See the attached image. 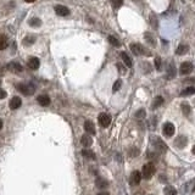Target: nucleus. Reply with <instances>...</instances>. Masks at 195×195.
I'll return each instance as SVG.
<instances>
[{
	"label": "nucleus",
	"mask_w": 195,
	"mask_h": 195,
	"mask_svg": "<svg viewBox=\"0 0 195 195\" xmlns=\"http://www.w3.org/2000/svg\"><path fill=\"white\" fill-rule=\"evenodd\" d=\"M155 173V165L152 162L145 163L143 166V173H141V177H144L145 179H150L151 177Z\"/></svg>",
	"instance_id": "nucleus-1"
},
{
	"label": "nucleus",
	"mask_w": 195,
	"mask_h": 195,
	"mask_svg": "<svg viewBox=\"0 0 195 195\" xmlns=\"http://www.w3.org/2000/svg\"><path fill=\"white\" fill-rule=\"evenodd\" d=\"M17 89H19L22 94H25V95H33L34 92H35V87L32 83H28V84L20 83L19 85H17Z\"/></svg>",
	"instance_id": "nucleus-2"
},
{
	"label": "nucleus",
	"mask_w": 195,
	"mask_h": 195,
	"mask_svg": "<svg viewBox=\"0 0 195 195\" xmlns=\"http://www.w3.org/2000/svg\"><path fill=\"white\" fill-rule=\"evenodd\" d=\"M151 141H152V145L155 146V149L158 151V152H166V150H167V145L163 143L162 141V139H160L158 137H154L152 139H151Z\"/></svg>",
	"instance_id": "nucleus-3"
},
{
	"label": "nucleus",
	"mask_w": 195,
	"mask_h": 195,
	"mask_svg": "<svg viewBox=\"0 0 195 195\" xmlns=\"http://www.w3.org/2000/svg\"><path fill=\"white\" fill-rule=\"evenodd\" d=\"M98 121L100 123V126L106 128V127H109L110 126V123H111V116L109 114H105V112H103V114H100L99 117H98Z\"/></svg>",
	"instance_id": "nucleus-4"
},
{
	"label": "nucleus",
	"mask_w": 195,
	"mask_h": 195,
	"mask_svg": "<svg viewBox=\"0 0 195 195\" xmlns=\"http://www.w3.org/2000/svg\"><path fill=\"white\" fill-rule=\"evenodd\" d=\"M162 133H163V135H166L167 138L172 137V135L174 134V126H173V123H171V122H166V123H165L163 127H162Z\"/></svg>",
	"instance_id": "nucleus-5"
},
{
	"label": "nucleus",
	"mask_w": 195,
	"mask_h": 195,
	"mask_svg": "<svg viewBox=\"0 0 195 195\" xmlns=\"http://www.w3.org/2000/svg\"><path fill=\"white\" fill-rule=\"evenodd\" d=\"M131 50L134 55H137V56H140V55H144L146 50L144 49V46L143 45H140V44H135V43H132L131 44Z\"/></svg>",
	"instance_id": "nucleus-6"
},
{
	"label": "nucleus",
	"mask_w": 195,
	"mask_h": 195,
	"mask_svg": "<svg viewBox=\"0 0 195 195\" xmlns=\"http://www.w3.org/2000/svg\"><path fill=\"white\" fill-rule=\"evenodd\" d=\"M192 71H193V65L190 62H183L181 65V68H179L181 74H189Z\"/></svg>",
	"instance_id": "nucleus-7"
},
{
	"label": "nucleus",
	"mask_w": 195,
	"mask_h": 195,
	"mask_svg": "<svg viewBox=\"0 0 195 195\" xmlns=\"http://www.w3.org/2000/svg\"><path fill=\"white\" fill-rule=\"evenodd\" d=\"M141 181V173L138 172V171H134V172L131 174V184L132 185H138Z\"/></svg>",
	"instance_id": "nucleus-8"
},
{
	"label": "nucleus",
	"mask_w": 195,
	"mask_h": 195,
	"mask_svg": "<svg viewBox=\"0 0 195 195\" xmlns=\"http://www.w3.org/2000/svg\"><path fill=\"white\" fill-rule=\"evenodd\" d=\"M55 12L57 16H67L70 14V10L66 6H62V5H56L55 6Z\"/></svg>",
	"instance_id": "nucleus-9"
},
{
	"label": "nucleus",
	"mask_w": 195,
	"mask_h": 195,
	"mask_svg": "<svg viewBox=\"0 0 195 195\" xmlns=\"http://www.w3.org/2000/svg\"><path fill=\"white\" fill-rule=\"evenodd\" d=\"M21 104H22L21 98H19V96H14L12 99H11V101H10L9 106H10V109H11V110H16V109H19V107H20Z\"/></svg>",
	"instance_id": "nucleus-10"
},
{
	"label": "nucleus",
	"mask_w": 195,
	"mask_h": 195,
	"mask_svg": "<svg viewBox=\"0 0 195 195\" xmlns=\"http://www.w3.org/2000/svg\"><path fill=\"white\" fill-rule=\"evenodd\" d=\"M28 67L31 70H38L39 68V65H40V61L38 57H31L28 60Z\"/></svg>",
	"instance_id": "nucleus-11"
},
{
	"label": "nucleus",
	"mask_w": 195,
	"mask_h": 195,
	"mask_svg": "<svg viewBox=\"0 0 195 195\" xmlns=\"http://www.w3.org/2000/svg\"><path fill=\"white\" fill-rule=\"evenodd\" d=\"M37 101L40 106H49L50 105V98L48 95H45V94H43V95H39L37 98Z\"/></svg>",
	"instance_id": "nucleus-12"
},
{
	"label": "nucleus",
	"mask_w": 195,
	"mask_h": 195,
	"mask_svg": "<svg viewBox=\"0 0 195 195\" xmlns=\"http://www.w3.org/2000/svg\"><path fill=\"white\" fill-rule=\"evenodd\" d=\"M84 129L88 134H95V126H94V123L92 121H85Z\"/></svg>",
	"instance_id": "nucleus-13"
},
{
	"label": "nucleus",
	"mask_w": 195,
	"mask_h": 195,
	"mask_svg": "<svg viewBox=\"0 0 195 195\" xmlns=\"http://www.w3.org/2000/svg\"><path fill=\"white\" fill-rule=\"evenodd\" d=\"M174 145H176L177 147H179V149L184 147V146L187 145V138L184 137V135H179V137L174 140Z\"/></svg>",
	"instance_id": "nucleus-14"
},
{
	"label": "nucleus",
	"mask_w": 195,
	"mask_h": 195,
	"mask_svg": "<svg viewBox=\"0 0 195 195\" xmlns=\"http://www.w3.org/2000/svg\"><path fill=\"white\" fill-rule=\"evenodd\" d=\"M81 143H82V145H83V146L89 147V146L93 144V139H92V137H89L88 134H84L83 137L81 138Z\"/></svg>",
	"instance_id": "nucleus-15"
},
{
	"label": "nucleus",
	"mask_w": 195,
	"mask_h": 195,
	"mask_svg": "<svg viewBox=\"0 0 195 195\" xmlns=\"http://www.w3.org/2000/svg\"><path fill=\"white\" fill-rule=\"evenodd\" d=\"M188 50H189V46L187 44H179L178 48H177V50H176V54L181 55V56L185 55V52H188Z\"/></svg>",
	"instance_id": "nucleus-16"
},
{
	"label": "nucleus",
	"mask_w": 195,
	"mask_h": 195,
	"mask_svg": "<svg viewBox=\"0 0 195 195\" xmlns=\"http://www.w3.org/2000/svg\"><path fill=\"white\" fill-rule=\"evenodd\" d=\"M9 70L11 71V72H15V73H17V72H22V66L20 63H17V62H11L10 65H9Z\"/></svg>",
	"instance_id": "nucleus-17"
},
{
	"label": "nucleus",
	"mask_w": 195,
	"mask_h": 195,
	"mask_svg": "<svg viewBox=\"0 0 195 195\" xmlns=\"http://www.w3.org/2000/svg\"><path fill=\"white\" fill-rule=\"evenodd\" d=\"M121 57H122V60H123V62H125V65L127 67H132L133 66V62L131 60V57H129L126 52H121Z\"/></svg>",
	"instance_id": "nucleus-18"
},
{
	"label": "nucleus",
	"mask_w": 195,
	"mask_h": 195,
	"mask_svg": "<svg viewBox=\"0 0 195 195\" xmlns=\"http://www.w3.org/2000/svg\"><path fill=\"white\" fill-rule=\"evenodd\" d=\"M195 94V87H188L185 89H183L181 92V95L182 96H188V95H193Z\"/></svg>",
	"instance_id": "nucleus-19"
},
{
	"label": "nucleus",
	"mask_w": 195,
	"mask_h": 195,
	"mask_svg": "<svg viewBox=\"0 0 195 195\" xmlns=\"http://www.w3.org/2000/svg\"><path fill=\"white\" fill-rule=\"evenodd\" d=\"M163 104V98L162 96H156L155 99H154V101H152V106L151 107L155 110V109H157L158 106H161Z\"/></svg>",
	"instance_id": "nucleus-20"
},
{
	"label": "nucleus",
	"mask_w": 195,
	"mask_h": 195,
	"mask_svg": "<svg viewBox=\"0 0 195 195\" xmlns=\"http://www.w3.org/2000/svg\"><path fill=\"white\" fill-rule=\"evenodd\" d=\"M82 155H83L85 158H90V160L95 158V154H94L92 150H89V149H83V151H82Z\"/></svg>",
	"instance_id": "nucleus-21"
},
{
	"label": "nucleus",
	"mask_w": 195,
	"mask_h": 195,
	"mask_svg": "<svg viewBox=\"0 0 195 195\" xmlns=\"http://www.w3.org/2000/svg\"><path fill=\"white\" fill-rule=\"evenodd\" d=\"M96 187L100 188V189H104L106 187H109V183H107V181L104 179V178H98L96 179Z\"/></svg>",
	"instance_id": "nucleus-22"
},
{
	"label": "nucleus",
	"mask_w": 195,
	"mask_h": 195,
	"mask_svg": "<svg viewBox=\"0 0 195 195\" xmlns=\"http://www.w3.org/2000/svg\"><path fill=\"white\" fill-rule=\"evenodd\" d=\"M8 46V38L6 35L0 34V50H4Z\"/></svg>",
	"instance_id": "nucleus-23"
},
{
	"label": "nucleus",
	"mask_w": 195,
	"mask_h": 195,
	"mask_svg": "<svg viewBox=\"0 0 195 195\" xmlns=\"http://www.w3.org/2000/svg\"><path fill=\"white\" fill-rule=\"evenodd\" d=\"M29 26H32V27H40V26H42V21H40L38 17H33V19L29 20Z\"/></svg>",
	"instance_id": "nucleus-24"
},
{
	"label": "nucleus",
	"mask_w": 195,
	"mask_h": 195,
	"mask_svg": "<svg viewBox=\"0 0 195 195\" xmlns=\"http://www.w3.org/2000/svg\"><path fill=\"white\" fill-rule=\"evenodd\" d=\"M163 194L165 195H177V192H176V189L173 187L167 185L166 188L163 189Z\"/></svg>",
	"instance_id": "nucleus-25"
},
{
	"label": "nucleus",
	"mask_w": 195,
	"mask_h": 195,
	"mask_svg": "<svg viewBox=\"0 0 195 195\" xmlns=\"http://www.w3.org/2000/svg\"><path fill=\"white\" fill-rule=\"evenodd\" d=\"M182 111H183V114H184V116H189V115H190L192 109H190V106H189L188 103L182 104Z\"/></svg>",
	"instance_id": "nucleus-26"
},
{
	"label": "nucleus",
	"mask_w": 195,
	"mask_h": 195,
	"mask_svg": "<svg viewBox=\"0 0 195 195\" xmlns=\"http://www.w3.org/2000/svg\"><path fill=\"white\" fill-rule=\"evenodd\" d=\"M167 78L168 79H172L173 77L176 76V70H174V67H173V63H170L168 65V72H167Z\"/></svg>",
	"instance_id": "nucleus-27"
},
{
	"label": "nucleus",
	"mask_w": 195,
	"mask_h": 195,
	"mask_svg": "<svg viewBox=\"0 0 195 195\" xmlns=\"http://www.w3.org/2000/svg\"><path fill=\"white\" fill-rule=\"evenodd\" d=\"M109 42H110V44H112L114 46H116V48H119V46H121L120 40L117 39L116 37H114V35H110V37H109Z\"/></svg>",
	"instance_id": "nucleus-28"
},
{
	"label": "nucleus",
	"mask_w": 195,
	"mask_h": 195,
	"mask_svg": "<svg viewBox=\"0 0 195 195\" xmlns=\"http://www.w3.org/2000/svg\"><path fill=\"white\" fill-rule=\"evenodd\" d=\"M145 40H146V42L149 43L150 45H152V46H155V45H156L155 39L152 38V35H151L150 33H145Z\"/></svg>",
	"instance_id": "nucleus-29"
},
{
	"label": "nucleus",
	"mask_w": 195,
	"mask_h": 195,
	"mask_svg": "<svg viewBox=\"0 0 195 195\" xmlns=\"http://www.w3.org/2000/svg\"><path fill=\"white\" fill-rule=\"evenodd\" d=\"M154 63H155V68H156L157 71H161V68H162V62H161V59H160V57L156 56Z\"/></svg>",
	"instance_id": "nucleus-30"
},
{
	"label": "nucleus",
	"mask_w": 195,
	"mask_h": 195,
	"mask_svg": "<svg viewBox=\"0 0 195 195\" xmlns=\"http://www.w3.org/2000/svg\"><path fill=\"white\" fill-rule=\"evenodd\" d=\"M150 23H151V26L154 28H157L158 27V21H157L155 15H150Z\"/></svg>",
	"instance_id": "nucleus-31"
},
{
	"label": "nucleus",
	"mask_w": 195,
	"mask_h": 195,
	"mask_svg": "<svg viewBox=\"0 0 195 195\" xmlns=\"http://www.w3.org/2000/svg\"><path fill=\"white\" fill-rule=\"evenodd\" d=\"M34 42H35V38L32 37V35H28V37H26L25 40H23V43H25L26 45H32Z\"/></svg>",
	"instance_id": "nucleus-32"
},
{
	"label": "nucleus",
	"mask_w": 195,
	"mask_h": 195,
	"mask_svg": "<svg viewBox=\"0 0 195 195\" xmlns=\"http://www.w3.org/2000/svg\"><path fill=\"white\" fill-rule=\"evenodd\" d=\"M121 84H122V81L121 79H117L115 83H114V87H112V90L114 92H117L121 88Z\"/></svg>",
	"instance_id": "nucleus-33"
},
{
	"label": "nucleus",
	"mask_w": 195,
	"mask_h": 195,
	"mask_svg": "<svg viewBox=\"0 0 195 195\" xmlns=\"http://www.w3.org/2000/svg\"><path fill=\"white\" fill-rule=\"evenodd\" d=\"M112 1V5L117 9V8H121L122 6V4H123V0H111Z\"/></svg>",
	"instance_id": "nucleus-34"
},
{
	"label": "nucleus",
	"mask_w": 195,
	"mask_h": 195,
	"mask_svg": "<svg viewBox=\"0 0 195 195\" xmlns=\"http://www.w3.org/2000/svg\"><path fill=\"white\" fill-rule=\"evenodd\" d=\"M135 117H137V119H144L145 117V110H143V109L139 110L137 114H135Z\"/></svg>",
	"instance_id": "nucleus-35"
},
{
	"label": "nucleus",
	"mask_w": 195,
	"mask_h": 195,
	"mask_svg": "<svg viewBox=\"0 0 195 195\" xmlns=\"http://www.w3.org/2000/svg\"><path fill=\"white\" fill-rule=\"evenodd\" d=\"M117 68H119V71H120L122 74H125V73H126V67H123V66H122V63H117Z\"/></svg>",
	"instance_id": "nucleus-36"
},
{
	"label": "nucleus",
	"mask_w": 195,
	"mask_h": 195,
	"mask_svg": "<svg viewBox=\"0 0 195 195\" xmlns=\"http://www.w3.org/2000/svg\"><path fill=\"white\" fill-rule=\"evenodd\" d=\"M139 154V150L138 149H133V150H131V154H129V155H131L132 157H135Z\"/></svg>",
	"instance_id": "nucleus-37"
},
{
	"label": "nucleus",
	"mask_w": 195,
	"mask_h": 195,
	"mask_svg": "<svg viewBox=\"0 0 195 195\" xmlns=\"http://www.w3.org/2000/svg\"><path fill=\"white\" fill-rule=\"evenodd\" d=\"M4 98H6V92H5L4 89H0V100L4 99Z\"/></svg>",
	"instance_id": "nucleus-38"
},
{
	"label": "nucleus",
	"mask_w": 195,
	"mask_h": 195,
	"mask_svg": "<svg viewBox=\"0 0 195 195\" xmlns=\"http://www.w3.org/2000/svg\"><path fill=\"white\" fill-rule=\"evenodd\" d=\"M98 195H110V194L107 192H101V193H99Z\"/></svg>",
	"instance_id": "nucleus-39"
},
{
	"label": "nucleus",
	"mask_w": 195,
	"mask_h": 195,
	"mask_svg": "<svg viewBox=\"0 0 195 195\" xmlns=\"http://www.w3.org/2000/svg\"><path fill=\"white\" fill-rule=\"evenodd\" d=\"M1 128H3V121L0 120V131H1Z\"/></svg>",
	"instance_id": "nucleus-40"
},
{
	"label": "nucleus",
	"mask_w": 195,
	"mask_h": 195,
	"mask_svg": "<svg viewBox=\"0 0 195 195\" xmlns=\"http://www.w3.org/2000/svg\"><path fill=\"white\" fill-rule=\"evenodd\" d=\"M26 3H33V1H35V0H25Z\"/></svg>",
	"instance_id": "nucleus-41"
},
{
	"label": "nucleus",
	"mask_w": 195,
	"mask_h": 195,
	"mask_svg": "<svg viewBox=\"0 0 195 195\" xmlns=\"http://www.w3.org/2000/svg\"><path fill=\"white\" fill-rule=\"evenodd\" d=\"M192 151H193V154H194V155H195V145L193 146V150H192Z\"/></svg>",
	"instance_id": "nucleus-42"
},
{
	"label": "nucleus",
	"mask_w": 195,
	"mask_h": 195,
	"mask_svg": "<svg viewBox=\"0 0 195 195\" xmlns=\"http://www.w3.org/2000/svg\"><path fill=\"white\" fill-rule=\"evenodd\" d=\"M0 84H1V81H0Z\"/></svg>",
	"instance_id": "nucleus-43"
}]
</instances>
